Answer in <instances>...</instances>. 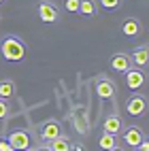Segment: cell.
Masks as SVG:
<instances>
[{"label": "cell", "mask_w": 149, "mask_h": 151, "mask_svg": "<svg viewBox=\"0 0 149 151\" xmlns=\"http://www.w3.org/2000/svg\"><path fill=\"white\" fill-rule=\"evenodd\" d=\"M36 13H38V19H41L43 24H55L60 19V9L51 0H38Z\"/></svg>", "instance_id": "2"}, {"label": "cell", "mask_w": 149, "mask_h": 151, "mask_svg": "<svg viewBox=\"0 0 149 151\" xmlns=\"http://www.w3.org/2000/svg\"><path fill=\"white\" fill-rule=\"evenodd\" d=\"M79 2H81V0H64V11L66 13H77L79 11Z\"/></svg>", "instance_id": "18"}, {"label": "cell", "mask_w": 149, "mask_h": 151, "mask_svg": "<svg viewBox=\"0 0 149 151\" xmlns=\"http://www.w3.org/2000/svg\"><path fill=\"white\" fill-rule=\"evenodd\" d=\"M124 130V119L119 117L117 113H111V115H107L104 117V122H102V132H109V134H119Z\"/></svg>", "instance_id": "8"}, {"label": "cell", "mask_w": 149, "mask_h": 151, "mask_svg": "<svg viewBox=\"0 0 149 151\" xmlns=\"http://www.w3.org/2000/svg\"><path fill=\"white\" fill-rule=\"evenodd\" d=\"M77 13H81L83 17H92V15L98 13V2H96V0H81Z\"/></svg>", "instance_id": "15"}, {"label": "cell", "mask_w": 149, "mask_h": 151, "mask_svg": "<svg viewBox=\"0 0 149 151\" xmlns=\"http://www.w3.org/2000/svg\"><path fill=\"white\" fill-rule=\"evenodd\" d=\"M60 134H62V126H60L58 119H49V122H45V124H43V128H41V136H43L45 143L53 140V138H55V136H60Z\"/></svg>", "instance_id": "10"}, {"label": "cell", "mask_w": 149, "mask_h": 151, "mask_svg": "<svg viewBox=\"0 0 149 151\" xmlns=\"http://www.w3.org/2000/svg\"><path fill=\"white\" fill-rule=\"evenodd\" d=\"M47 149L49 151H68L71 149V140H68L64 134H60V136H55L53 140L47 143Z\"/></svg>", "instance_id": "14"}, {"label": "cell", "mask_w": 149, "mask_h": 151, "mask_svg": "<svg viewBox=\"0 0 149 151\" xmlns=\"http://www.w3.org/2000/svg\"><path fill=\"white\" fill-rule=\"evenodd\" d=\"M0 151H13L11 143H9L6 138H0Z\"/></svg>", "instance_id": "20"}, {"label": "cell", "mask_w": 149, "mask_h": 151, "mask_svg": "<svg viewBox=\"0 0 149 151\" xmlns=\"http://www.w3.org/2000/svg\"><path fill=\"white\" fill-rule=\"evenodd\" d=\"M0 55H2L6 62H22L28 55V47L19 36L9 34L0 41Z\"/></svg>", "instance_id": "1"}, {"label": "cell", "mask_w": 149, "mask_h": 151, "mask_svg": "<svg viewBox=\"0 0 149 151\" xmlns=\"http://www.w3.org/2000/svg\"><path fill=\"white\" fill-rule=\"evenodd\" d=\"M98 6L104 9V11H115V9L122 6V0H98Z\"/></svg>", "instance_id": "17"}, {"label": "cell", "mask_w": 149, "mask_h": 151, "mask_svg": "<svg viewBox=\"0 0 149 151\" xmlns=\"http://www.w3.org/2000/svg\"><path fill=\"white\" fill-rule=\"evenodd\" d=\"M130 60H132V66L136 68H147L149 66V45H138L132 49L130 53Z\"/></svg>", "instance_id": "5"}, {"label": "cell", "mask_w": 149, "mask_h": 151, "mask_svg": "<svg viewBox=\"0 0 149 151\" xmlns=\"http://www.w3.org/2000/svg\"><path fill=\"white\" fill-rule=\"evenodd\" d=\"M149 109V98L145 94H134L126 100V113L132 117H143Z\"/></svg>", "instance_id": "3"}, {"label": "cell", "mask_w": 149, "mask_h": 151, "mask_svg": "<svg viewBox=\"0 0 149 151\" xmlns=\"http://www.w3.org/2000/svg\"><path fill=\"white\" fill-rule=\"evenodd\" d=\"M109 62H111V68L115 70V73H126L128 68H132V60H130V55H128V53H122V51L113 53Z\"/></svg>", "instance_id": "9"}, {"label": "cell", "mask_w": 149, "mask_h": 151, "mask_svg": "<svg viewBox=\"0 0 149 151\" xmlns=\"http://www.w3.org/2000/svg\"><path fill=\"white\" fill-rule=\"evenodd\" d=\"M15 94V83H13V79H2L0 81V98H11Z\"/></svg>", "instance_id": "16"}, {"label": "cell", "mask_w": 149, "mask_h": 151, "mask_svg": "<svg viewBox=\"0 0 149 151\" xmlns=\"http://www.w3.org/2000/svg\"><path fill=\"white\" fill-rule=\"evenodd\" d=\"M124 75H126V85L130 89H141L145 85V73H143V68H128Z\"/></svg>", "instance_id": "6"}, {"label": "cell", "mask_w": 149, "mask_h": 151, "mask_svg": "<svg viewBox=\"0 0 149 151\" xmlns=\"http://www.w3.org/2000/svg\"><path fill=\"white\" fill-rule=\"evenodd\" d=\"M141 32H143V26H141V22H138L136 17H126L124 22H122V34L124 36L134 38V36H138Z\"/></svg>", "instance_id": "11"}, {"label": "cell", "mask_w": 149, "mask_h": 151, "mask_svg": "<svg viewBox=\"0 0 149 151\" xmlns=\"http://www.w3.org/2000/svg\"><path fill=\"white\" fill-rule=\"evenodd\" d=\"M9 143L13 149H30V134L26 130H15L13 134H9Z\"/></svg>", "instance_id": "12"}, {"label": "cell", "mask_w": 149, "mask_h": 151, "mask_svg": "<svg viewBox=\"0 0 149 151\" xmlns=\"http://www.w3.org/2000/svg\"><path fill=\"white\" fill-rule=\"evenodd\" d=\"M98 147H100V149H107V151H115V149H119L117 136H115V134H109V132H102L100 138H98Z\"/></svg>", "instance_id": "13"}, {"label": "cell", "mask_w": 149, "mask_h": 151, "mask_svg": "<svg viewBox=\"0 0 149 151\" xmlns=\"http://www.w3.org/2000/svg\"><path fill=\"white\" fill-rule=\"evenodd\" d=\"M124 132V143L128 145V147H138V143L145 138V134H143V130L138 128V126H128V128H124L122 130Z\"/></svg>", "instance_id": "7"}, {"label": "cell", "mask_w": 149, "mask_h": 151, "mask_svg": "<svg viewBox=\"0 0 149 151\" xmlns=\"http://www.w3.org/2000/svg\"><path fill=\"white\" fill-rule=\"evenodd\" d=\"M9 113H11V106H9V102L4 98H0V119H6Z\"/></svg>", "instance_id": "19"}, {"label": "cell", "mask_w": 149, "mask_h": 151, "mask_svg": "<svg viewBox=\"0 0 149 151\" xmlns=\"http://www.w3.org/2000/svg\"><path fill=\"white\" fill-rule=\"evenodd\" d=\"M94 89H96L98 98L109 100V98H113V96H115V92H117V85L113 83V79H109V77H104V75H102V77L96 81Z\"/></svg>", "instance_id": "4"}, {"label": "cell", "mask_w": 149, "mask_h": 151, "mask_svg": "<svg viewBox=\"0 0 149 151\" xmlns=\"http://www.w3.org/2000/svg\"><path fill=\"white\" fill-rule=\"evenodd\" d=\"M4 2H6V0H0V4H4Z\"/></svg>", "instance_id": "21"}]
</instances>
